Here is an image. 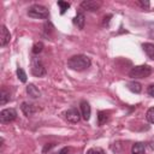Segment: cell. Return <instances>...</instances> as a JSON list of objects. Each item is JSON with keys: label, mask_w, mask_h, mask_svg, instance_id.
<instances>
[{"label": "cell", "mask_w": 154, "mask_h": 154, "mask_svg": "<svg viewBox=\"0 0 154 154\" xmlns=\"http://www.w3.org/2000/svg\"><path fill=\"white\" fill-rule=\"evenodd\" d=\"M26 93H28V95L30 96V97H32V99H37V97H40V95H41V91L38 90V88L35 85V84H28V87H26Z\"/></svg>", "instance_id": "cell-11"}, {"label": "cell", "mask_w": 154, "mask_h": 154, "mask_svg": "<svg viewBox=\"0 0 154 154\" xmlns=\"http://www.w3.org/2000/svg\"><path fill=\"white\" fill-rule=\"evenodd\" d=\"M153 69L149 65H138L130 70L129 76L132 78H146L152 73Z\"/></svg>", "instance_id": "cell-3"}, {"label": "cell", "mask_w": 154, "mask_h": 154, "mask_svg": "<svg viewBox=\"0 0 154 154\" xmlns=\"http://www.w3.org/2000/svg\"><path fill=\"white\" fill-rule=\"evenodd\" d=\"M73 24L77 25V28H79V29H83V28H84L85 17H84V14H83L82 12H79V13L76 14V17L73 18Z\"/></svg>", "instance_id": "cell-12"}, {"label": "cell", "mask_w": 154, "mask_h": 154, "mask_svg": "<svg viewBox=\"0 0 154 154\" xmlns=\"http://www.w3.org/2000/svg\"><path fill=\"white\" fill-rule=\"evenodd\" d=\"M100 6H101V2L95 1V0H85V1L81 2V7L87 11H97L100 8Z\"/></svg>", "instance_id": "cell-6"}, {"label": "cell", "mask_w": 154, "mask_h": 154, "mask_svg": "<svg viewBox=\"0 0 154 154\" xmlns=\"http://www.w3.org/2000/svg\"><path fill=\"white\" fill-rule=\"evenodd\" d=\"M147 91H148V94H149L152 97H154V83H153V84H150V85L148 87Z\"/></svg>", "instance_id": "cell-25"}, {"label": "cell", "mask_w": 154, "mask_h": 154, "mask_svg": "<svg viewBox=\"0 0 154 154\" xmlns=\"http://www.w3.org/2000/svg\"><path fill=\"white\" fill-rule=\"evenodd\" d=\"M90 64H91L90 59L83 54L73 55L67 60V66L75 71H84L90 66Z\"/></svg>", "instance_id": "cell-1"}, {"label": "cell", "mask_w": 154, "mask_h": 154, "mask_svg": "<svg viewBox=\"0 0 154 154\" xmlns=\"http://www.w3.org/2000/svg\"><path fill=\"white\" fill-rule=\"evenodd\" d=\"M53 146H54V144H51V146H46V147L43 148V152H47V150H49V149H51Z\"/></svg>", "instance_id": "cell-27"}, {"label": "cell", "mask_w": 154, "mask_h": 154, "mask_svg": "<svg viewBox=\"0 0 154 154\" xmlns=\"http://www.w3.org/2000/svg\"><path fill=\"white\" fill-rule=\"evenodd\" d=\"M108 119V113L106 111H100L97 113V124L99 125H103Z\"/></svg>", "instance_id": "cell-17"}, {"label": "cell", "mask_w": 154, "mask_h": 154, "mask_svg": "<svg viewBox=\"0 0 154 154\" xmlns=\"http://www.w3.org/2000/svg\"><path fill=\"white\" fill-rule=\"evenodd\" d=\"M128 89H129V90H131L132 93L138 94V93L142 90V85H141L138 82L132 81V82H129V83H128Z\"/></svg>", "instance_id": "cell-16"}, {"label": "cell", "mask_w": 154, "mask_h": 154, "mask_svg": "<svg viewBox=\"0 0 154 154\" xmlns=\"http://www.w3.org/2000/svg\"><path fill=\"white\" fill-rule=\"evenodd\" d=\"M138 4H140L142 7H144V6H146V7H148V6H149V2H148V1H144V2H143V1H141V2H138Z\"/></svg>", "instance_id": "cell-26"}, {"label": "cell", "mask_w": 154, "mask_h": 154, "mask_svg": "<svg viewBox=\"0 0 154 154\" xmlns=\"http://www.w3.org/2000/svg\"><path fill=\"white\" fill-rule=\"evenodd\" d=\"M142 48H143L144 53L148 55V58L154 59V45H153V43H149V42L143 43V45H142Z\"/></svg>", "instance_id": "cell-15"}, {"label": "cell", "mask_w": 154, "mask_h": 154, "mask_svg": "<svg viewBox=\"0 0 154 154\" xmlns=\"http://www.w3.org/2000/svg\"><path fill=\"white\" fill-rule=\"evenodd\" d=\"M17 76H18V78L20 79V82H23V83L26 82V73L24 72L23 69H20V67L17 69Z\"/></svg>", "instance_id": "cell-21"}, {"label": "cell", "mask_w": 154, "mask_h": 154, "mask_svg": "<svg viewBox=\"0 0 154 154\" xmlns=\"http://www.w3.org/2000/svg\"><path fill=\"white\" fill-rule=\"evenodd\" d=\"M11 96H10V91L6 89V88H1V91H0V105H6L8 101H10Z\"/></svg>", "instance_id": "cell-14"}, {"label": "cell", "mask_w": 154, "mask_h": 154, "mask_svg": "<svg viewBox=\"0 0 154 154\" xmlns=\"http://www.w3.org/2000/svg\"><path fill=\"white\" fill-rule=\"evenodd\" d=\"M65 118L67 122L70 123H77L79 119H81V114L78 112V109L76 108H70L65 112Z\"/></svg>", "instance_id": "cell-7"}, {"label": "cell", "mask_w": 154, "mask_h": 154, "mask_svg": "<svg viewBox=\"0 0 154 154\" xmlns=\"http://www.w3.org/2000/svg\"><path fill=\"white\" fill-rule=\"evenodd\" d=\"M17 118V112L14 108H5L0 112V122L2 124L11 123Z\"/></svg>", "instance_id": "cell-5"}, {"label": "cell", "mask_w": 154, "mask_h": 154, "mask_svg": "<svg viewBox=\"0 0 154 154\" xmlns=\"http://www.w3.org/2000/svg\"><path fill=\"white\" fill-rule=\"evenodd\" d=\"M42 49H43V43H42V42H36V43L32 46V53H34V54L41 53Z\"/></svg>", "instance_id": "cell-20"}, {"label": "cell", "mask_w": 154, "mask_h": 154, "mask_svg": "<svg viewBox=\"0 0 154 154\" xmlns=\"http://www.w3.org/2000/svg\"><path fill=\"white\" fill-rule=\"evenodd\" d=\"M87 154H105V152H103V149H101L99 147H95V148H90L87 152Z\"/></svg>", "instance_id": "cell-22"}, {"label": "cell", "mask_w": 154, "mask_h": 154, "mask_svg": "<svg viewBox=\"0 0 154 154\" xmlns=\"http://www.w3.org/2000/svg\"><path fill=\"white\" fill-rule=\"evenodd\" d=\"M20 108H22L23 113H24L26 117H31V116L36 112V107H35V105H32V103H30V102H26V101L22 102Z\"/></svg>", "instance_id": "cell-8"}, {"label": "cell", "mask_w": 154, "mask_h": 154, "mask_svg": "<svg viewBox=\"0 0 154 154\" xmlns=\"http://www.w3.org/2000/svg\"><path fill=\"white\" fill-rule=\"evenodd\" d=\"M28 16L31 18H38V19H46L49 16V11L47 7L42 5H32L28 8Z\"/></svg>", "instance_id": "cell-2"}, {"label": "cell", "mask_w": 154, "mask_h": 154, "mask_svg": "<svg viewBox=\"0 0 154 154\" xmlns=\"http://www.w3.org/2000/svg\"><path fill=\"white\" fill-rule=\"evenodd\" d=\"M90 112H91L90 105H89L87 101H82V102H81V116H82V118H83L84 120H89V118H90Z\"/></svg>", "instance_id": "cell-9"}, {"label": "cell", "mask_w": 154, "mask_h": 154, "mask_svg": "<svg viewBox=\"0 0 154 154\" xmlns=\"http://www.w3.org/2000/svg\"><path fill=\"white\" fill-rule=\"evenodd\" d=\"M10 38H11V35H10V31L7 30V28L5 25H1V36H0V45L2 47H5L8 42H10Z\"/></svg>", "instance_id": "cell-10"}, {"label": "cell", "mask_w": 154, "mask_h": 154, "mask_svg": "<svg viewBox=\"0 0 154 154\" xmlns=\"http://www.w3.org/2000/svg\"><path fill=\"white\" fill-rule=\"evenodd\" d=\"M149 36L154 38V23H149Z\"/></svg>", "instance_id": "cell-24"}, {"label": "cell", "mask_w": 154, "mask_h": 154, "mask_svg": "<svg viewBox=\"0 0 154 154\" xmlns=\"http://www.w3.org/2000/svg\"><path fill=\"white\" fill-rule=\"evenodd\" d=\"M31 73L36 77H42L47 73V70L45 67V65L42 64L41 59L37 57H34L31 59Z\"/></svg>", "instance_id": "cell-4"}, {"label": "cell", "mask_w": 154, "mask_h": 154, "mask_svg": "<svg viewBox=\"0 0 154 154\" xmlns=\"http://www.w3.org/2000/svg\"><path fill=\"white\" fill-rule=\"evenodd\" d=\"M144 152H146V146L141 142H137L131 147V154H144Z\"/></svg>", "instance_id": "cell-13"}, {"label": "cell", "mask_w": 154, "mask_h": 154, "mask_svg": "<svg viewBox=\"0 0 154 154\" xmlns=\"http://www.w3.org/2000/svg\"><path fill=\"white\" fill-rule=\"evenodd\" d=\"M58 6L60 7V13L64 14L66 12V10L70 7V2H66V1H58Z\"/></svg>", "instance_id": "cell-18"}, {"label": "cell", "mask_w": 154, "mask_h": 154, "mask_svg": "<svg viewBox=\"0 0 154 154\" xmlns=\"http://www.w3.org/2000/svg\"><path fill=\"white\" fill-rule=\"evenodd\" d=\"M146 118H147V120H148L149 123L154 124V107H150V108L147 111V113H146Z\"/></svg>", "instance_id": "cell-19"}, {"label": "cell", "mask_w": 154, "mask_h": 154, "mask_svg": "<svg viewBox=\"0 0 154 154\" xmlns=\"http://www.w3.org/2000/svg\"><path fill=\"white\" fill-rule=\"evenodd\" d=\"M69 153H70V148L69 147H64L60 150H58L57 153H54V154H69Z\"/></svg>", "instance_id": "cell-23"}]
</instances>
